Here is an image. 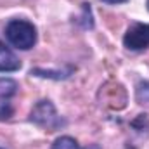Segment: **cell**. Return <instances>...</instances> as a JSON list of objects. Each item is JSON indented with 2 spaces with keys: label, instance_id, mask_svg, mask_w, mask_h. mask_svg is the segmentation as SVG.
Listing matches in <instances>:
<instances>
[{
  "label": "cell",
  "instance_id": "cell-1",
  "mask_svg": "<svg viewBox=\"0 0 149 149\" xmlns=\"http://www.w3.org/2000/svg\"><path fill=\"white\" fill-rule=\"evenodd\" d=\"M5 38L12 47L30 50L37 43V28L26 19H10L5 26Z\"/></svg>",
  "mask_w": 149,
  "mask_h": 149
},
{
  "label": "cell",
  "instance_id": "cell-2",
  "mask_svg": "<svg viewBox=\"0 0 149 149\" xmlns=\"http://www.w3.org/2000/svg\"><path fill=\"white\" fill-rule=\"evenodd\" d=\"M30 120L40 127V128H45L49 132H54V130H59L63 125H64V120L57 114L54 104L50 101H40L35 104V108L31 109L30 114Z\"/></svg>",
  "mask_w": 149,
  "mask_h": 149
},
{
  "label": "cell",
  "instance_id": "cell-3",
  "mask_svg": "<svg viewBox=\"0 0 149 149\" xmlns=\"http://www.w3.org/2000/svg\"><path fill=\"white\" fill-rule=\"evenodd\" d=\"M123 45L128 50H144L149 47V24L148 23H134L125 37H123Z\"/></svg>",
  "mask_w": 149,
  "mask_h": 149
},
{
  "label": "cell",
  "instance_id": "cell-4",
  "mask_svg": "<svg viewBox=\"0 0 149 149\" xmlns=\"http://www.w3.org/2000/svg\"><path fill=\"white\" fill-rule=\"evenodd\" d=\"M17 94V83L12 78H0V121L10 120L14 114L12 97Z\"/></svg>",
  "mask_w": 149,
  "mask_h": 149
},
{
  "label": "cell",
  "instance_id": "cell-5",
  "mask_svg": "<svg viewBox=\"0 0 149 149\" xmlns=\"http://www.w3.org/2000/svg\"><path fill=\"white\" fill-rule=\"evenodd\" d=\"M19 68H21V63L16 57V54L3 43H0V73H12V71H17Z\"/></svg>",
  "mask_w": 149,
  "mask_h": 149
},
{
  "label": "cell",
  "instance_id": "cell-6",
  "mask_svg": "<svg viewBox=\"0 0 149 149\" xmlns=\"http://www.w3.org/2000/svg\"><path fill=\"white\" fill-rule=\"evenodd\" d=\"M135 97L139 104H149V81H139L135 87Z\"/></svg>",
  "mask_w": 149,
  "mask_h": 149
},
{
  "label": "cell",
  "instance_id": "cell-7",
  "mask_svg": "<svg viewBox=\"0 0 149 149\" xmlns=\"http://www.w3.org/2000/svg\"><path fill=\"white\" fill-rule=\"evenodd\" d=\"M52 149H81L78 146V142L74 141L73 137H68V135H63V137H59L56 142H54V146Z\"/></svg>",
  "mask_w": 149,
  "mask_h": 149
},
{
  "label": "cell",
  "instance_id": "cell-8",
  "mask_svg": "<svg viewBox=\"0 0 149 149\" xmlns=\"http://www.w3.org/2000/svg\"><path fill=\"white\" fill-rule=\"evenodd\" d=\"M102 2H106V3H125V2H128V0H102Z\"/></svg>",
  "mask_w": 149,
  "mask_h": 149
},
{
  "label": "cell",
  "instance_id": "cell-9",
  "mask_svg": "<svg viewBox=\"0 0 149 149\" xmlns=\"http://www.w3.org/2000/svg\"><path fill=\"white\" fill-rule=\"evenodd\" d=\"M148 9H149V0H148Z\"/></svg>",
  "mask_w": 149,
  "mask_h": 149
},
{
  "label": "cell",
  "instance_id": "cell-10",
  "mask_svg": "<svg viewBox=\"0 0 149 149\" xmlns=\"http://www.w3.org/2000/svg\"><path fill=\"white\" fill-rule=\"evenodd\" d=\"M0 149H3V148H0Z\"/></svg>",
  "mask_w": 149,
  "mask_h": 149
}]
</instances>
